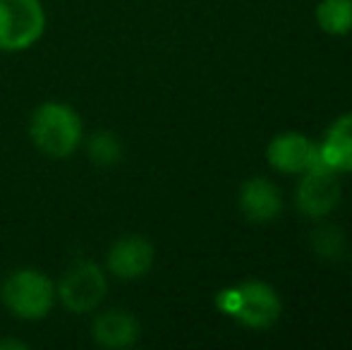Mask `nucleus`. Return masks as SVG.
Returning <instances> with one entry per match:
<instances>
[{
    "label": "nucleus",
    "mask_w": 352,
    "mask_h": 350,
    "mask_svg": "<svg viewBox=\"0 0 352 350\" xmlns=\"http://www.w3.org/2000/svg\"><path fill=\"white\" fill-rule=\"evenodd\" d=\"M0 300L14 319L41 322L53 312L58 303L56 281L48 274H43L41 269H34V266L14 269L3 281Z\"/></svg>",
    "instance_id": "f03ea898"
},
{
    "label": "nucleus",
    "mask_w": 352,
    "mask_h": 350,
    "mask_svg": "<svg viewBox=\"0 0 352 350\" xmlns=\"http://www.w3.org/2000/svg\"><path fill=\"white\" fill-rule=\"evenodd\" d=\"M8 348H12V350H27L29 346L24 341H0V350H8Z\"/></svg>",
    "instance_id": "2eb2a0df"
},
{
    "label": "nucleus",
    "mask_w": 352,
    "mask_h": 350,
    "mask_svg": "<svg viewBox=\"0 0 352 350\" xmlns=\"http://www.w3.org/2000/svg\"><path fill=\"white\" fill-rule=\"evenodd\" d=\"M311 245H314V252L324 259H340L345 254V238L333 226H324L316 230Z\"/></svg>",
    "instance_id": "4468645a"
},
{
    "label": "nucleus",
    "mask_w": 352,
    "mask_h": 350,
    "mask_svg": "<svg viewBox=\"0 0 352 350\" xmlns=\"http://www.w3.org/2000/svg\"><path fill=\"white\" fill-rule=\"evenodd\" d=\"M29 137L48 159H70L84 144L82 116L65 101H46L32 113Z\"/></svg>",
    "instance_id": "f257e3e1"
},
{
    "label": "nucleus",
    "mask_w": 352,
    "mask_h": 350,
    "mask_svg": "<svg viewBox=\"0 0 352 350\" xmlns=\"http://www.w3.org/2000/svg\"><path fill=\"white\" fill-rule=\"evenodd\" d=\"M316 22L333 36L352 32V0H321L316 8Z\"/></svg>",
    "instance_id": "ddd939ff"
},
{
    "label": "nucleus",
    "mask_w": 352,
    "mask_h": 350,
    "mask_svg": "<svg viewBox=\"0 0 352 350\" xmlns=\"http://www.w3.org/2000/svg\"><path fill=\"white\" fill-rule=\"evenodd\" d=\"M218 307L250 329L274 327L283 312L280 295L264 281H245L235 288L221 290Z\"/></svg>",
    "instance_id": "7ed1b4c3"
},
{
    "label": "nucleus",
    "mask_w": 352,
    "mask_h": 350,
    "mask_svg": "<svg viewBox=\"0 0 352 350\" xmlns=\"http://www.w3.org/2000/svg\"><path fill=\"white\" fill-rule=\"evenodd\" d=\"M240 209L254 223H269L283 209L280 190L266 177H252L240 190Z\"/></svg>",
    "instance_id": "9d476101"
},
{
    "label": "nucleus",
    "mask_w": 352,
    "mask_h": 350,
    "mask_svg": "<svg viewBox=\"0 0 352 350\" xmlns=\"http://www.w3.org/2000/svg\"><path fill=\"white\" fill-rule=\"evenodd\" d=\"M46 8L41 0H0V51L22 53L46 34Z\"/></svg>",
    "instance_id": "20e7f679"
},
{
    "label": "nucleus",
    "mask_w": 352,
    "mask_h": 350,
    "mask_svg": "<svg viewBox=\"0 0 352 350\" xmlns=\"http://www.w3.org/2000/svg\"><path fill=\"white\" fill-rule=\"evenodd\" d=\"M340 201V182L336 171L309 168L297 185V206L309 219L329 216Z\"/></svg>",
    "instance_id": "0eeeda50"
},
{
    "label": "nucleus",
    "mask_w": 352,
    "mask_h": 350,
    "mask_svg": "<svg viewBox=\"0 0 352 350\" xmlns=\"http://www.w3.org/2000/svg\"><path fill=\"white\" fill-rule=\"evenodd\" d=\"M316 154V144L300 132L276 135L269 144V164L280 173H305Z\"/></svg>",
    "instance_id": "1a4fd4ad"
},
{
    "label": "nucleus",
    "mask_w": 352,
    "mask_h": 350,
    "mask_svg": "<svg viewBox=\"0 0 352 350\" xmlns=\"http://www.w3.org/2000/svg\"><path fill=\"white\" fill-rule=\"evenodd\" d=\"M56 293L70 314L96 312L108 295L106 271L91 259H77L56 283Z\"/></svg>",
    "instance_id": "39448f33"
},
{
    "label": "nucleus",
    "mask_w": 352,
    "mask_h": 350,
    "mask_svg": "<svg viewBox=\"0 0 352 350\" xmlns=\"http://www.w3.org/2000/svg\"><path fill=\"white\" fill-rule=\"evenodd\" d=\"M319 156L329 168L336 173L352 171V113L340 116L333 125L329 127L324 142L319 144Z\"/></svg>",
    "instance_id": "9b49d317"
},
{
    "label": "nucleus",
    "mask_w": 352,
    "mask_h": 350,
    "mask_svg": "<svg viewBox=\"0 0 352 350\" xmlns=\"http://www.w3.org/2000/svg\"><path fill=\"white\" fill-rule=\"evenodd\" d=\"M142 336V324L130 309H103L91 322V341L106 350L132 348Z\"/></svg>",
    "instance_id": "6e6552de"
},
{
    "label": "nucleus",
    "mask_w": 352,
    "mask_h": 350,
    "mask_svg": "<svg viewBox=\"0 0 352 350\" xmlns=\"http://www.w3.org/2000/svg\"><path fill=\"white\" fill-rule=\"evenodd\" d=\"M156 250L144 235H122L106 252V269L120 281H137L151 271Z\"/></svg>",
    "instance_id": "423d86ee"
},
{
    "label": "nucleus",
    "mask_w": 352,
    "mask_h": 350,
    "mask_svg": "<svg viewBox=\"0 0 352 350\" xmlns=\"http://www.w3.org/2000/svg\"><path fill=\"white\" fill-rule=\"evenodd\" d=\"M87 154L91 159L94 166H101V168H113L122 161L125 156V146H122V140L111 130H98L91 132L87 140Z\"/></svg>",
    "instance_id": "f8f14e48"
}]
</instances>
